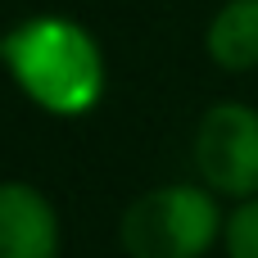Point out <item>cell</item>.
Returning <instances> with one entry per match:
<instances>
[{
    "mask_svg": "<svg viewBox=\"0 0 258 258\" xmlns=\"http://www.w3.org/2000/svg\"><path fill=\"white\" fill-rule=\"evenodd\" d=\"M0 63L9 82L50 118H86L109 86L95 32L68 14H32L0 32Z\"/></svg>",
    "mask_w": 258,
    "mask_h": 258,
    "instance_id": "obj_1",
    "label": "cell"
},
{
    "mask_svg": "<svg viewBox=\"0 0 258 258\" xmlns=\"http://www.w3.org/2000/svg\"><path fill=\"white\" fill-rule=\"evenodd\" d=\"M222 231L227 213L200 181L150 186L118 218V245L127 258H204Z\"/></svg>",
    "mask_w": 258,
    "mask_h": 258,
    "instance_id": "obj_2",
    "label": "cell"
},
{
    "mask_svg": "<svg viewBox=\"0 0 258 258\" xmlns=\"http://www.w3.org/2000/svg\"><path fill=\"white\" fill-rule=\"evenodd\" d=\"M190 163L218 200H258V109L240 100L209 104L195 122Z\"/></svg>",
    "mask_w": 258,
    "mask_h": 258,
    "instance_id": "obj_3",
    "label": "cell"
},
{
    "mask_svg": "<svg viewBox=\"0 0 258 258\" xmlns=\"http://www.w3.org/2000/svg\"><path fill=\"white\" fill-rule=\"evenodd\" d=\"M59 213L32 181H0V258H59Z\"/></svg>",
    "mask_w": 258,
    "mask_h": 258,
    "instance_id": "obj_4",
    "label": "cell"
},
{
    "mask_svg": "<svg viewBox=\"0 0 258 258\" xmlns=\"http://www.w3.org/2000/svg\"><path fill=\"white\" fill-rule=\"evenodd\" d=\"M204 54L213 68L240 77L258 68V0H222L204 23Z\"/></svg>",
    "mask_w": 258,
    "mask_h": 258,
    "instance_id": "obj_5",
    "label": "cell"
},
{
    "mask_svg": "<svg viewBox=\"0 0 258 258\" xmlns=\"http://www.w3.org/2000/svg\"><path fill=\"white\" fill-rule=\"evenodd\" d=\"M222 249L227 258H258V200H245L227 213Z\"/></svg>",
    "mask_w": 258,
    "mask_h": 258,
    "instance_id": "obj_6",
    "label": "cell"
}]
</instances>
